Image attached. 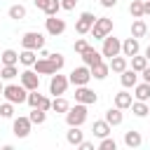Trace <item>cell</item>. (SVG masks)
Masks as SVG:
<instances>
[{
	"instance_id": "obj_1",
	"label": "cell",
	"mask_w": 150,
	"mask_h": 150,
	"mask_svg": "<svg viewBox=\"0 0 150 150\" xmlns=\"http://www.w3.org/2000/svg\"><path fill=\"white\" fill-rule=\"evenodd\" d=\"M2 96L9 101V103H26L28 101V89L23 87V84H5V91H2Z\"/></svg>"
},
{
	"instance_id": "obj_2",
	"label": "cell",
	"mask_w": 150,
	"mask_h": 150,
	"mask_svg": "<svg viewBox=\"0 0 150 150\" xmlns=\"http://www.w3.org/2000/svg\"><path fill=\"white\" fill-rule=\"evenodd\" d=\"M84 122H87V105L84 103H75L73 108H68V112H66L68 127H82Z\"/></svg>"
},
{
	"instance_id": "obj_3",
	"label": "cell",
	"mask_w": 150,
	"mask_h": 150,
	"mask_svg": "<svg viewBox=\"0 0 150 150\" xmlns=\"http://www.w3.org/2000/svg\"><path fill=\"white\" fill-rule=\"evenodd\" d=\"M110 33H112V19H108V16H96L94 28H91L94 40H103V38L110 35Z\"/></svg>"
},
{
	"instance_id": "obj_4",
	"label": "cell",
	"mask_w": 150,
	"mask_h": 150,
	"mask_svg": "<svg viewBox=\"0 0 150 150\" xmlns=\"http://www.w3.org/2000/svg\"><path fill=\"white\" fill-rule=\"evenodd\" d=\"M21 45H23V49H35V52H40V49L45 47V35H42L40 30H28V33H23V38H21Z\"/></svg>"
},
{
	"instance_id": "obj_5",
	"label": "cell",
	"mask_w": 150,
	"mask_h": 150,
	"mask_svg": "<svg viewBox=\"0 0 150 150\" xmlns=\"http://www.w3.org/2000/svg\"><path fill=\"white\" fill-rule=\"evenodd\" d=\"M101 54H103L105 59H112V56L122 54V40H120V38H115V35H105V38H103Z\"/></svg>"
},
{
	"instance_id": "obj_6",
	"label": "cell",
	"mask_w": 150,
	"mask_h": 150,
	"mask_svg": "<svg viewBox=\"0 0 150 150\" xmlns=\"http://www.w3.org/2000/svg\"><path fill=\"white\" fill-rule=\"evenodd\" d=\"M68 80H70V84H75V87L89 84V80H91V68H89V66H77V68H73L70 75H68Z\"/></svg>"
},
{
	"instance_id": "obj_7",
	"label": "cell",
	"mask_w": 150,
	"mask_h": 150,
	"mask_svg": "<svg viewBox=\"0 0 150 150\" xmlns=\"http://www.w3.org/2000/svg\"><path fill=\"white\" fill-rule=\"evenodd\" d=\"M94 21H96V16H94L91 12H82L80 19L75 21V33H77V35H87V33H91Z\"/></svg>"
},
{
	"instance_id": "obj_8",
	"label": "cell",
	"mask_w": 150,
	"mask_h": 150,
	"mask_svg": "<svg viewBox=\"0 0 150 150\" xmlns=\"http://www.w3.org/2000/svg\"><path fill=\"white\" fill-rule=\"evenodd\" d=\"M68 84H70V80H68L66 75L54 73V75H52V80H49V94H54V96H63V94H66V89H68Z\"/></svg>"
},
{
	"instance_id": "obj_9",
	"label": "cell",
	"mask_w": 150,
	"mask_h": 150,
	"mask_svg": "<svg viewBox=\"0 0 150 150\" xmlns=\"http://www.w3.org/2000/svg\"><path fill=\"white\" fill-rule=\"evenodd\" d=\"M96 101H98V94H96V91H91L87 84H82V87H75V103L94 105Z\"/></svg>"
},
{
	"instance_id": "obj_10",
	"label": "cell",
	"mask_w": 150,
	"mask_h": 150,
	"mask_svg": "<svg viewBox=\"0 0 150 150\" xmlns=\"http://www.w3.org/2000/svg\"><path fill=\"white\" fill-rule=\"evenodd\" d=\"M30 129H33L30 117H14V122H12V131H14L16 138H26V136L30 134Z\"/></svg>"
},
{
	"instance_id": "obj_11",
	"label": "cell",
	"mask_w": 150,
	"mask_h": 150,
	"mask_svg": "<svg viewBox=\"0 0 150 150\" xmlns=\"http://www.w3.org/2000/svg\"><path fill=\"white\" fill-rule=\"evenodd\" d=\"M30 108H40V110H52V101L45 96V94H38V89L28 91V101H26Z\"/></svg>"
},
{
	"instance_id": "obj_12",
	"label": "cell",
	"mask_w": 150,
	"mask_h": 150,
	"mask_svg": "<svg viewBox=\"0 0 150 150\" xmlns=\"http://www.w3.org/2000/svg\"><path fill=\"white\" fill-rule=\"evenodd\" d=\"M45 30L49 33V35H61L63 30H66V21L63 19H59V14H54V16H47L45 19Z\"/></svg>"
},
{
	"instance_id": "obj_13",
	"label": "cell",
	"mask_w": 150,
	"mask_h": 150,
	"mask_svg": "<svg viewBox=\"0 0 150 150\" xmlns=\"http://www.w3.org/2000/svg\"><path fill=\"white\" fill-rule=\"evenodd\" d=\"M19 80H21V84H23L28 91H33V89L40 87V73H35V70H23V73H19Z\"/></svg>"
},
{
	"instance_id": "obj_14",
	"label": "cell",
	"mask_w": 150,
	"mask_h": 150,
	"mask_svg": "<svg viewBox=\"0 0 150 150\" xmlns=\"http://www.w3.org/2000/svg\"><path fill=\"white\" fill-rule=\"evenodd\" d=\"M80 56H82V63H84V66H89V68L103 61V54H101L98 49H94L91 45H89V47H87V49H84V52H82Z\"/></svg>"
},
{
	"instance_id": "obj_15",
	"label": "cell",
	"mask_w": 150,
	"mask_h": 150,
	"mask_svg": "<svg viewBox=\"0 0 150 150\" xmlns=\"http://www.w3.org/2000/svg\"><path fill=\"white\" fill-rule=\"evenodd\" d=\"M141 52V42H138V38H127V40H122V54L127 56V59H131V56H136Z\"/></svg>"
},
{
	"instance_id": "obj_16",
	"label": "cell",
	"mask_w": 150,
	"mask_h": 150,
	"mask_svg": "<svg viewBox=\"0 0 150 150\" xmlns=\"http://www.w3.org/2000/svg\"><path fill=\"white\" fill-rule=\"evenodd\" d=\"M120 82H122V87H124V89H129V87L134 89V87L138 84V73H136L134 68H127V70H122V73H120Z\"/></svg>"
},
{
	"instance_id": "obj_17",
	"label": "cell",
	"mask_w": 150,
	"mask_h": 150,
	"mask_svg": "<svg viewBox=\"0 0 150 150\" xmlns=\"http://www.w3.org/2000/svg\"><path fill=\"white\" fill-rule=\"evenodd\" d=\"M105 122L110 124V127H120L122 122H124V115H122V108H108L105 110Z\"/></svg>"
},
{
	"instance_id": "obj_18",
	"label": "cell",
	"mask_w": 150,
	"mask_h": 150,
	"mask_svg": "<svg viewBox=\"0 0 150 150\" xmlns=\"http://www.w3.org/2000/svg\"><path fill=\"white\" fill-rule=\"evenodd\" d=\"M33 70L40 73V75H54V73H56L54 66H52V61H49V59H40V56H38V61L33 63Z\"/></svg>"
},
{
	"instance_id": "obj_19",
	"label": "cell",
	"mask_w": 150,
	"mask_h": 150,
	"mask_svg": "<svg viewBox=\"0 0 150 150\" xmlns=\"http://www.w3.org/2000/svg\"><path fill=\"white\" fill-rule=\"evenodd\" d=\"M91 131H94V136H96V138H105V136H110L112 127H110V124L105 122V117H103V120H96V122H94Z\"/></svg>"
},
{
	"instance_id": "obj_20",
	"label": "cell",
	"mask_w": 150,
	"mask_h": 150,
	"mask_svg": "<svg viewBox=\"0 0 150 150\" xmlns=\"http://www.w3.org/2000/svg\"><path fill=\"white\" fill-rule=\"evenodd\" d=\"M141 143H143L141 131H134V129L124 131V145H127V148H141Z\"/></svg>"
},
{
	"instance_id": "obj_21",
	"label": "cell",
	"mask_w": 150,
	"mask_h": 150,
	"mask_svg": "<svg viewBox=\"0 0 150 150\" xmlns=\"http://www.w3.org/2000/svg\"><path fill=\"white\" fill-rule=\"evenodd\" d=\"M66 141L70 143V145H80L82 141H84V134L80 131V127H68V131H66Z\"/></svg>"
},
{
	"instance_id": "obj_22",
	"label": "cell",
	"mask_w": 150,
	"mask_h": 150,
	"mask_svg": "<svg viewBox=\"0 0 150 150\" xmlns=\"http://www.w3.org/2000/svg\"><path fill=\"white\" fill-rule=\"evenodd\" d=\"M127 68H129V61H127L124 54H117V56L110 59V70H112V73H122V70H127Z\"/></svg>"
},
{
	"instance_id": "obj_23",
	"label": "cell",
	"mask_w": 150,
	"mask_h": 150,
	"mask_svg": "<svg viewBox=\"0 0 150 150\" xmlns=\"http://www.w3.org/2000/svg\"><path fill=\"white\" fill-rule=\"evenodd\" d=\"M38 61V54H35V49H23L21 54H19V63L21 66H26V68H33V63Z\"/></svg>"
},
{
	"instance_id": "obj_24",
	"label": "cell",
	"mask_w": 150,
	"mask_h": 150,
	"mask_svg": "<svg viewBox=\"0 0 150 150\" xmlns=\"http://www.w3.org/2000/svg\"><path fill=\"white\" fill-rule=\"evenodd\" d=\"M108 73H110V63H96V66H91V77L94 80H105L108 77Z\"/></svg>"
},
{
	"instance_id": "obj_25",
	"label": "cell",
	"mask_w": 150,
	"mask_h": 150,
	"mask_svg": "<svg viewBox=\"0 0 150 150\" xmlns=\"http://www.w3.org/2000/svg\"><path fill=\"white\" fill-rule=\"evenodd\" d=\"M131 103H134V98H131L129 91H117V94H115V105H117V108L127 110V108H131Z\"/></svg>"
},
{
	"instance_id": "obj_26",
	"label": "cell",
	"mask_w": 150,
	"mask_h": 150,
	"mask_svg": "<svg viewBox=\"0 0 150 150\" xmlns=\"http://www.w3.org/2000/svg\"><path fill=\"white\" fill-rule=\"evenodd\" d=\"M131 35H134V38H145V35H148V23L143 21V16L131 23Z\"/></svg>"
},
{
	"instance_id": "obj_27",
	"label": "cell",
	"mask_w": 150,
	"mask_h": 150,
	"mask_svg": "<svg viewBox=\"0 0 150 150\" xmlns=\"http://www.w3.org/2000/svg\"><path fill=\"white\" fill-rule=\"evenodd\" d=\"M134 96H136V101H148V98H150V82L136 84V87H134Z\"/></svg>"
},
{
	"instance_id": "obj_28",
	"label": "cell",
	"mask_w": 150,
	"mask_h": 150,
	"mask_svg": "<svg viewBox=\"0 0 150 150\" xmlns=\"http://www.w3.org/2000/svg\"><path fill=\"white\" fill-rule=\"evenodd\" d=\"M0 59H2V66H16V63H19V52L5 49V52L0 54Z\"/></svg>"
},
{
	"instance_id": "obj_29",
	"label": "cell",
	"mask_w": 150,
	"mask_h": 150,
	"mask_svg": "<svg viewBox=\"0 0 150 150\" xmlns=\"http://www.w3.org/2000/svg\"><path fill=\"white\" fill-rule=\"evenodd\" d=\"M40 9H42L47 16H54V14H59V12H61V0H47Z\"/></svg>"
},
{
	"instance_id": "obj_30",
	"label": "cell",
	"mask_w": 150,
	"mask_h": 150,
	"mask_svg": "<svg viewBox=\"0 0 150 150\" xmlns=\"http://www.w3.org/2000/svg\"><path fill=\"white\" fill-rule=\"evenodd\" d=\"M7 14H9V19H14V21H21V19H26V7L23 5H12L9 9H7Z\"/></svg>"
},
{
	"instance_id": "obj_31",
	"label": "cell",
	"mask_w": 150,
	"mask_h": 150,
	"mask_svg": "<svg viewBox=\"0 0 150 150\" xmlns=\"http://www.w3.org/2000/svg\"><path fill=\"white\" fill-rule=\"evenodd\" d=\"M68 108H70V103H68L63 96H54V101H52V110H54V112H63V115H66Z\"/></svg>"
},
{
	"instance_id": "obj_32",
	"label": "cell",
	"mask_w": 150,
	"mask_h": 150,
	"mask_svg": "<svg viewBox=\"0 0 150 150\" xmlns=\"http://www.w3.org/2000/svg\"><path fill=\"white\" fill-rule=\"evenodd\" d=\"M131 112H134L136 117H145V115L150 112V108H148L145 101H134V103H131Z\"/></svg>"
},
{
	"instance_id": "obj_33",
	"label": "cell",
	"mask_w": 150,
	"mask_h": 150,
	"mask_svg": "<svg viewBox=\"0 0 150 150\" xmlns=\"http://www.w3.org/2000/svg\"><path fill=\"white\" fill-rule=\"evenodd\" d=\"M131 68H134L136 73H143V70L148 68V59H145V54H143V56H138V54L131 56Z\"/></svg>"
},
{
	"instance_id": "obj_34",
	"label": "cell",
	"mask_w": 150,
	"mask_h": 150,
	"mask_svg": "<svg viewBox=\"0 0 150 150\" xmlns=\"http://www.w3.org/2000/svg\"><path fill=\"white\" fill-rule=\"evenodd\" d=\"M28 117H30V122H33V124H45V120H47V110H40V108H33Z\"/></svg>"
},
{
	"instance_id": "obj_35",
	"label": "cell",
	"mask_w": 150,
	"mask_h": 150,
	"mask_svg": "<svg viewBox=\"0 0 150 150\" xmlns=\"http://www.w3.org/2000/svg\"><path fill=\"white\" fill-rule=\"evenodd\" d=\"M129 14H131L134 19L145 16V14H143V0H131V5H129Z\"/></svg>"
},
{
	"instance_id": "obj_36",
	"label": "cell",
	"mask_w": 150,
	"mask_h": 150,
	"mask_svg": "<svg viewBox=\"0 0 150 150\" xmlns=\"http://www.w3.org/2000/svg\"><path fill=\"white\" fill-rule=\"evenodd\" d=\"M47 59L52 61V66H54V70H56V73H61V68L66 66V59H63V54H59V52H56V54H49Z\"/></svg>"
},
{
	"instance_id": "obj_37",
	"label": "cell",
	"mask_w": 150,
	"mask_h": 150,
	"mask_svg": "<svg viewBox=\"0 0 150 150\" xmlns=\"http://www.w3.org/2000/svg\"><path fill=\"white\" fill-rule=\"evenodd\" d=\"M16 75H19V68L16 66H2L0 68V77L2 80H14Z\"/></svg>"
},
{
	"instance_id": "obj_38",
	"label": "cell",
	"mask_w": 150,
	"mask_h": 150,
	"mask_svg": "<svg viewBox=\"0 0 150 150\" xmlns=\"http://www.w3.org/2000/svg\"><path fill=\"white\" fill-rule=\"evenodd\" d=\"M0 115H2V120H9V117H14V103H2L0 105Z\"/></svg>"
},
{
	"instance_id": "obj_39",
	"label": "cell",
	"mask_w": 150,
	"mask_h": 150,
	"mask_svg": "<svg viewBox=\"0 0 150 150\" xmlns=\"http://www.w3.org/2000/svg\"><path fill=\"white\" fill-rule=\"evenodd\" d=\"M98 150H117V143H115L110 136H105V138H101V143H98Z\"/></svg>"
},
{
	"instance_id": "obj_40",
	"label": "cell",
	"mask_w": 150,
	"mask_h": 150,
	"mask_svg": "<svg viewBox=\"0 0 150 150\" xmlns=\"http://www.w3.org/2000/svg\"><path fill=\"white\" fill-rule=\"evenodd\" d=\"M89 47V42L84 40V38H80V40H75V45H73V49H75V54H82L84 49Z\"/></svg>"
},
{
	"instance_id": "obj_41",
	"label": "cell",
	"mask_w": 150,
	"mask_h": 150,
	"mask_svg": "<svg viewBox=\"0 0 150 150\" xmlns=\"http://www.w3.org/2000/svg\"><path fill=\"white\" fill-rule=\"evenodd\" d=\"M77 2H80V0H61V9H66V12H73Z\"/></svg>"
},
{
	"instance_id": "obj_42",
	"label": "cell",
	"mask_w": 150,
	"mask_h": 150,
	"mask_svg": "<svg viewBox=\"0 0 150 150\" xmlns=\"http://www.w3.org/2000/svg\"><path fill=\"white\" fill-rule=\"evenodd\" d=\"M77 148H82V150H94V141H82Z\"/></svg>"
},
{
	"instance_id": "obj_43",
	"label": "cell",
	"mask_w": 150,
	"mask_h": 150,
	"mask_svg": "<svg viewBox=\"0 0 150 150\" xmlns=\"http://www.w3.org/2000/svg\"><path fill=\"white\" fill-rule=\"evenodd\" d=\"M101 5H103L105 9H110V7H115V5H117V0H101Z\"/></svg>"
},
{
	"instance_id": "obj_44",
	"label": "cell",
	"mask_w": 150,
	"mask_h": 150,
	"mask_svg": "<svg viewBox=\"0 0 150 150\" xmlns=\"http://www.w3.org/2000/svg\"><path fill=\"white\" fill-rule=\"evenodd\" d=\"M141 77H143V82H150V66H148V68L141 73Z\"/></svg>"
},
{
	"instance_id": "obj_45",
	"label": "cell",
	"mask_w": 150,
	"mask_h": 150,
	"mask_svg": "<svg viewBox=\"0 0 150 150\" xmlns=\"http://www.w3.org/2000/svg\"><path fill=\"white\" fill-rule=\"evenodd\" d=\"M143 14L150 16V0H143Z\"/></svg>"
},
{
	"instance_id": "obj_46",
	"label": "cell",
	"mask_w": 150,
	"mask_h": 150,
	"mask_svg": "<svg viewBox=\"0 0 150 150\" xmlns=\"http://www.w3.org/2000/svg\"><path fill=\"white\" fill-rule=\"evenodd\" d=\"M38 56H40V59H47V56H49V52H47V49H45V47H42V49H40V52H38Z\"/></svg>"
},
{
	"instance_id": "obj_47",
	"label": "cell",
	"mask_w": 150,
	"mask_h": 150,
	"mask_svg": "<svg viewBox=\"0 0 150 150\" xmlns=\"http://www.w3.org/2000/svg\"><path fill=\"white\" fill-rule=\"evenodd\" d=\"M33 2H35V7H38V9H40V7H42V5H45V2H47V0H33Z\"/></svg>"
},
{
	"instance_id": "obj_48",
	"label": "cell",
	"mask_w": 150,
	"mask_h": 150,
	"mask_svg": "<svg viewBox=\"0 0 150 150\" xmlns=\"http://www.w3.org/2000/svg\"><path fill=\"white\" fill-rule=\"evenodd\" d=\"M145 59L150 61V45H148V49H145Z\"/></svg>"
},
{
	"instance_id": "obj_49",
	"label": "cell",
	"mask_w": 150,
	"mask_h": 150,
	"mask_svg": "<svg viewBox=\"0 0 150 150\" xmlns=\"http://www.w3.org/2000/svg\"><path fill=\"white\" fill-rule=\"evenodd\" d=\"M2 91H5V84H2V77H0V96H2Z\"/></svg>"
},
{
	"instance_id": "obj_50",
	"label": "cell",
	"mask_w": 150,
	"mask_h": 150,
	"mask_svg": "<svg viewBox=\"0 0 150 150\" xmlns=\"http://www.w3.org/2000/svg\"><path fill=\"white\" fill-rule=\"evenodd\" d=\"M148 38H150V28H148Z\"/></svg>"
},
{
	"instance_id": "obj_51",
	"label": "cell",
	"mask_w": 150,
	"mask_h": 150,
	"mask_svg": "<svg viewBox=\"0 0 150 150\" xmlns=\"http://www.w3.org/2000/svg\"><path fill=\"white\" fill-rule=\"evenodd\" d=\"M0 68H2V59H0Z\"/></svg>"
},
{
	"instance_id": "obj_52",
	"label": "cell",
	"mask_w": 150,
	"mask_h": 150,
	"mask_svg": "<svg viewBox=\"0 0 150 150\" xmlns=\"http://www.w3.org/2000/svg\"><path fill=\"white\" fill-rule=\"evenodd\" d=\"M0 120H2V115H0Z\"/></svg>"
}]
</instances>
